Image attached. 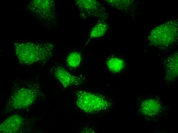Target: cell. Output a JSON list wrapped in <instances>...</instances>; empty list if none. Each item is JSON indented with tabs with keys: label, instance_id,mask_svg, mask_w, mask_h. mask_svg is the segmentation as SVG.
Segmentation results:
<instances>
[{
	"label": "cell",
	"instance_id": "1",
	"mask_svg": "<svg viewBox=\"0 0 178 133\" xmlns=\"http://www.w3.org/2000/svg\"><path fill=\"white\" fill-rule=\"evenodd\" d=\"M54 46L49 43L36 45L30 43L18 44L16 52L19 63L30 65L38 63H44L51 57Z\"/></svg>",
	"mask_w": 178,
	"mask_h": 133
},
{
	"label": "cell",
	"instance_id": "2",
	"mask_svg": "<svg viewBox=\"0 0 178 133\" xmlns=\"http://www.w3.org/2000/svg\"><path fill=\"white\" fill-rule=\"evenodd\" d=\"M74 2L82 18H86L94 17L99 18L103 20L107 17L105 8L98 1L93 0H76Z\"/></svg>",
	"mask_w": 178,
	"mask_h": 133
},
{
	"label": "cell",
	"instance_id": "3",
	"mask_svg": "<svg viewBox=\"0 0 178 133\" xmlns=\"http://www.w3.org/2000/svg\"><path fill=\"white\" fill-rule=\"evenodd\" d=\"M76 104L82 110L87 112H93L98 110L102 99L100 96L83 90L76 92Z\"/></svg>",
	"mask_w": 178,
	"mask_h": 133
},
{
	"label": "cell",
	"instance_id": "4",
	"mask_svg": "<svg viewBox=\"0 0 178 133\" xmlns=\"http://www.w3.org/2000/svg\"><path fill=\"white\" fill-rule=\"evenodd\" d=\"M53 70L55 77L64 88L71 86L79 85L82 83L84 80L82 76L75 75L72 74L62 65L55 66Z\"/></svg>",
	"mask_w": 178,
	"mask_h": 133
},
{
	"label": "cell",
	"instance_id": "5",
	"mask_svg": "<svg viewBox=\"0 0 178 133\" xmlns=\"http://www.w3.org/2000/svg\"><path fill=\"white\" fill-rule=\"evenodd\" d=\"M108 28V24L103 20L99 21L91 30L87 43L92 39L103 36L106 34Z\"/></svg>",
	"mask_w": 178,
	"mask_h": 133
},
{
	"label": "cell",
	"instance_id": "6",
	"mask_svg": "<svg viewBox=\"0 0 178 133\" xmlns=\"http://www.w3.org/2000/svg\"><path fill=\"white\" fill-rule=\"evenodd\" d=\"M106 63L109 70L114 73H117L122 71L125 64L123 60L114 57L109 58L107 60Z\"/></svg>",
	"mask_w": 178,
	"mask_h": 133
},
{
	"label": "cell",
	"instance_id": "7",
	"mask_svg": "<svg viewBox=\"0 0 178 133\" xmlns=\"http://www.w3.org/2000/svg\"><path fill=\"white\" fill-rule=\"evenodd\" d=\"M82 60L81 53L77 51H72L68 55L66 59V65L71 70L75 69L80 65Z\"/></svg>",
	"mask_w": 178,
	"mask_h": 133
}]
</instances>
